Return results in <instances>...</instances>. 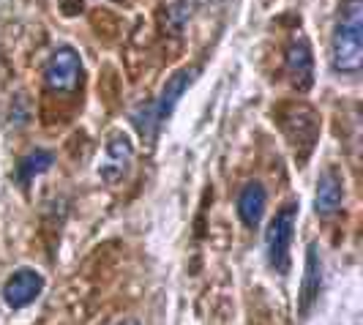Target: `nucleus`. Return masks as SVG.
I'll list each match as a JSON object with an SVG mask.
<instances>
[{
	"instance_id": "obj_1",
	"label": "nucleus",
	"mask_w": 363,
	"mask_h": 325,
	"mask_svg": "<svg viewBox=\"0 0 363 325\" xmlns=\"http://www.w3.org/2000/svg\"><path fill=\"white\" fill-rule=\"evenodd\" d=\"M330 69L358 77L363 69V0H342L330 33Z\"/></svg>"
},
{
	"instance_id": "obj_2",
	"label": "nucleus",
	"mask_w": 363,
	"mask_h": 325,
	"mask_svg": "<svg viewBox=\"0 0 363 325\" xmlns=\"http://www.w3.org/2000/svg\"><path fill=\"white\" fill-rule=\"evenodd\" d=\"M197 74H200V69H181V72H175L169 79H167V85L162 88V93H159V99L156 101H150L143 112H137L134 115V123H137V128H140V134L145 137V140H153L156 137V131L164 126V121L172 115V109L178 107V101H181V96L189 88H191V82L197 79Z\"/></svg>"
},
{
	"instance_id": "obj_3",
	"label": "nucleus",
	"mask_w": 363,
	"mask_h": 325,
	"mask_svg": "<svg viewBox=\"0 0 363 325\" xmlns=\"http://www.w3.org/2000/svg\"><path fill=\"white\" fill-rule=\"evenodd\" d=\"M295 224H298V205L290 202L271 219V224L265 230V257H268L273 273H279V276H287L292 268L290 246L295 238Z\"/></svg>"
},
{
	"instance_id": "obj_4",
	"label": "nucleus",
	"mask_w": 363,
	"mask_h": 325,
	"mask_svg": "<svg viewBox=\"0 0 363 325\" xmlns=\"http://www.w3.org/2000/svg\"><path fill=\"white\" fill-rule=\"evenodd\" d=\"M82 82V57L74 47H57L44 66V85L52 93H74Z\"/></svg>"
},
{
	"instance_id": "obj_5",
	"label": "nucleus",
	"mask_w": 363,
	"mask_h": 325,
	"mask_svg": "<svg viewBox=\"0 0 363 325\" xmlns=\"http://www.w3.org/2000/svg\"><path fill=\"white\" fill-rule=\"evenodd\" d=\"M134 164V143L126 131H112L104 145V156L99 164V178L107 186H118Z\"/></svg>"
},
{
	"instance_id": "obj_6",
	"label": "nucleus",
	"mask_w": 363,
	"mask_h": 325,
	"mask_svg": "<svg viewBox=\"0 0 363 325\" xmlns=\"http://www.w3.org/2000/svg\"><path fill=\"white\" fill-rule=\"evenodd\" d=\"M284 74L298 93H306L314 85V55L303 36H295L284 50Z\"/></svg>"
},
{
	"instance_id": "obj_7",
	"label": "nucleus",
	"mask_w": 363,
	"mask_h": 325,
	"mask_svg": "<svg viewBox=\"0 0 363 325\" xmlns=\"http://www.w3.org/2000/svg\"><path fill=\"white\" fill-rule=\"evenodd\" d=\"M44 290V276L36 268H17L3 285V304L9 309L30 307Z\"/></svg>"
},
{
	"instance_id": "obj_8",
	"label": "nucleus",
	"mask_w": 363,
	"mask_h": 325,
	"mask_svg": "<svg viewBox=\"0 0 363 325\" xmlns=\"http://www.w3.org/2000/svg\"><path fill=\"white\" fill-rule=\"evenodd\" d=\"M320 292H323V257H320L317 243H309L303 279H301V295H298V314L301 317H309L311 309L320 301Z\"/></svg>"
},
{
	"instance_id": "obj_9",
	"label": "nucleus",
	"mask_w": 363,
	"mask_h": 325,
	"mask_svg": "<svg viewBox=\"0 0 363 325\" xmlns=\"http://www.w3.org/2000/svg\"><path fill=\"white\" fill-rule=\"evenodd\" d=\"M342 202H345V181H342L339 170L328 167V170H323V175L317 178L314 211H317V216L328 219L342 211Z\"/></svg>"
},
{
	"instance_id": "obj_10",
	"label": "nucleus",
	"mask_w": 363,
	"mask_h": 325,
	"mask_svg": "<svg viewBox=\"0 0 363 325\" xmlns=\"http://www.w3.org/2000/svg\"><path fill=\"white\" fill-rule=\"evenodd\" d=\"M235 208H238V219L243 221V227L257 230L262 216H265V208H268V192H265V186L259 181H249L240 189Z\"/></svg>"
},
{
	"instance_id": "obj_11",
	"label": "nucleus",
	"mask_w": 363,
	"mask_h": 325,
	"mask_svg": "<svg viewBox=\"0 0 363 325\" xmlns=\"http://www.w3.org/2000/svg\"><path fill=\"white\" fill-rule=\"evenodd\" d=\"M284 131H287L292 145H306V148H311L314 140H317V131H320V121H317V115L311 109L298 107L292 115H287Z\"/></svg>"
},
{
	"instance_id": "obj_12",
	"label": "nucleus",
	"mask_w": 363,
	"mask_h": 325,
	"mask_svg": "<svg viewBox=\"0 0 363 325\" xmlns=\"http://www.w3.org/2000/svg\"><path fill=\"white\" fill-rule=\"evenodd\" d=\"M55 164V156L50 153V150H41V148H36V150H30L28 156H22L17 164V178L22 183H30L36 175H44L50 167Z\"/></svg>"
},
{
	"instance_id": "obj_13",
	"label": "nucleus",
	"mask_w": 363,
	"mask_h": 325,
	"mask_svg": "<svg viewBox=\"0 0 363 325\" xmlns=\"http://www.w3.org/2000/svg\"><path fill=\"white\" fill-rule=\"evenodd\" d=\"M200 6H218V3H224V0H197Z\"/></svg>"
},
{
	"instance_id": "obj_14",
	"label": "nucleus",
	"mask_w": 363,
	"mask_h": 325,
	"mask_svg": "<svg viewBox=\"0 0 363 325\" xmlns=\"http://www.w3.org/2000/svg\"><path fill=\"white\" fill-rule=\"evenodd\" d=\"M118 325H140L137 320H123V323H118Z\"/></svg>"
}]
</instances>
